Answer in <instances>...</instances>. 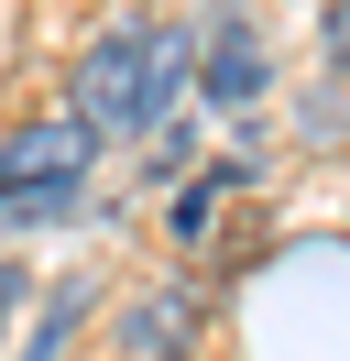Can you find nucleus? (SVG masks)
Segmentation results:
<instances>
[{
	"instance_id": "obj_1",
	"label": "nucleus",
	"mask_w": 350,
	"mask_h": 361,
	"mask_svg": "<svg viewBox=\"0 0 350 361\" xmlns=\"http://www.w3.org/2000/svg\"><path fill=\"white\" fill-rule=\"evenodd\" d=\"M143 44H153V23H109L99 44H88V66H77V121L88 132H153V99H143Z\"/></svg>"
},
{
	"instance_id": "obj_2",
	"label": "nucleus",
	"mask_w": 350,
	"mask_h": 361,
	"mask_svg": "<svg viewBox=\"0 0 350 361\" xmlns=\"http://www.w3.org/2000/svg\"><path fill=\"white\" fill-rule=\"evenodd\" d=\"M88 164H99V132H88L77 110L11 121V132H0V197H55V186H88Z\"/></svg>"
},
{
	"instance_id": "obj_3",
	"label": "nucleus",
	"mask_w": 350,
	"mask_h": 361,
	"mask_svg": "<svg viewBox=\"0 0 350 361\" xmlns=\"http://www.w3.org/2000/svg\"><path fill=\"white\" fill-rule=\"evenodd\" d=\"M262 88H274V44H262L252 11H208V33H197V99L208 110H262Z\"/></svg>"
},
{
	"instance_id": "obj_4",
	"label": "nucleus",
	"mask_w": 350,
	"mask_h": 361,
	"mask_svg": "<svg viewBox=\"0 0 350 361\" xmlns=\"http://www.w3.org/2000/svg\"><path fill=\"white\" fill-rule=\"evenodd\" d=\"M197 329H208V307H197V285H175V274H164V285H143V295L121 307V329H109V350H121V361H186V350H197Z\"/></svg>"
},
{
	"instance_id": "obj_5",
	"label": "nucleus",
	"mask_w": 350,
	"mask_h": 361,
	"mask_svg": "<svg viewBox=\"0 0 350 361\" xmlns=\"http://www.w3.org/2000/svg\"><path fill=\"white\" fill-rule=\"evenodd\" d=\"M77 329H88V274H66V285L44 295V317H33V339H22L11 361H66V350H77Z\"/></svg>"
},
{
	"instance_id": "obj_6",
	"label": "nucleus",
	"mask_w": 350,
	"mask_h": 361,
	"mask_svg": "<svg viewBox=\"0 0 350 361\" xmlns=\"http://www.w3.org/2000/svg\"><path fill=\"white\" fill-rule=\"evenodd\" d=\"M219 197H230V176H186V186H175V197H164V230H175V241H208V219H219Z\"/></svg>"
},
{
	"instance_id": "obj_7",
	"label": "nucleus",
	"mask_w": 350,
	"mask_h": 361,
	"mask_svg": "<svg viewBox=\"0 0 350 361\" xmlns=\"http://www.w3.org/2000/svg\"><path fill=\"white\" fill-rule=\"evenodd\" d=\"M22 307H33V274H22V263H0V329H11Z\"/></svg>"
},
{
	"instance_id": "obj_8",
	"label": "nucleus",
	"mask_w": 350,
	"mask_h": 361,
	"mask_svg": "<svg viewBox=\"0 0 350 361\" xmlns=\"http://www.w3.org/2000/svg\"><path fill=\"white\" fill-rule=\"evenodd\" d=\"M328 55H350V0H328Z\"/></svg>"
}]
</instances>
